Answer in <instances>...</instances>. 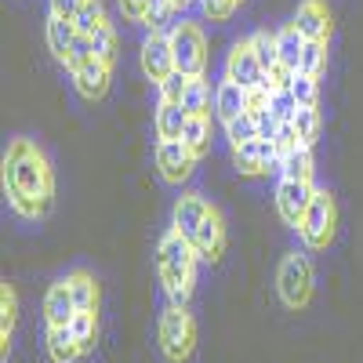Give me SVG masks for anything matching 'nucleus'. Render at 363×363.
I'll return each mask as SVG.
<instances>
[{
	"label": "nucleus",
	"instance_id": "obj_10",
	"mask_svg": "<svg viewBox=\"0 0 363 363\" xmlns=\"http://www.w3.org/2000/svg\"><path fill=\"white\" fill-rule=\"evenodd\" d=\"M225 244H229V233H225V218L218 207L207 211V218L200 222L196 236H193V247L200 255V262H218L225 255Z\"/></svg>",
	"mask_w": 363,
	"mask_h": 363
},
{
	"label": "nucleus",
	"instance_id": "obj_41",
	"mask_svg": "<svg viewBox=\"0 0 363 363\" xmlns=\"http://www.w3.org/2000/svg\"><path fill=\"white\" fill-rule=\"evenodd\" d=\"M240 4H244V0H240Z\"/></svg>",
	"mask_w": 363,
	"mask_h": 363
},
{
	"label": "nucleus",
	"instance_id": "obj_19",
	"mask_svg": "<svg viewBox=\"0 0 363 363\" xmlns=\"http://www.w3.org/2000/svg\"><path fill=\"white\" fill-rule=\"evenodd\" d=\"M73 40H77V26L73 22H66V18H48V48H51V55H55V62L58 66H69V51H73Z\"/></svg>",
	"mask_w": 363,
	"mask_h": 363
},
{
	"label": "nucleus",
	"instance_id": "obj_22",
	"mask_svg": "<svg viewBox=\"0 0 363 363\" xmlns=\"http://www.w3.org/2000/svg\"><path fill=\"white\" fill-rule=\"evenodd\" d=\"M277 48H280V62L298 73L301 69V51H306V37L298 33L294 22H287V26L277 29Z\"/></svg>",
	"mask_w": 363,
	"mask_h": 363
},
{
	"label": "nucleus",
	"instance_id": "obj_34",
	"mask_svg": "<svg viewBox=\"0 0 363 363\" xmlns=\"http://www.w3.org/2000/svg\"><path fill=\"white\" fill-rule=\"evenodd\" d=\"M186 87H189V77L182 73V69H174L167 80L157 84V102H178V106H182V95H186Z\"/></svg>",
	"mask_w": 363,
	"mask_h": 363
},
{
	"label": "nucleus",
	"instance_id": "obj_13",
	"mask_svg": "<svg viewBox=\"0 0 363 363\" xmlns=\"http://www.w3.org/2000/svg\"><path fill=\"white\" fill-rule=\"evenodd\" d=\"M291 22L306 40H330V29H335V18H330V8L323 0H301Z\"/></svg>",
	"mask_w": 363,
	"mask_h": 363
},
{
	"label": "nucleus",
	"instance_id": "obj_9",
	"mask_svg": "<svg viewBox=\"0 0 363 363\" xmlns=\"http://www.w3.org/2000/svg\"><path fill=\"white\" fill-rule=\"evenodd\" d=\"M225 77L236 80L240 87H255V84H262L265 69H262L258 55H255L251 37H247V40H236V44L229 48V55H225Z\"/></svg>",
	"mask_w": 363,
	"mask_h": 363
},
{
	"label": "nucleus",
	"instance_id": "obj_15",
	"mask_svg": "<svg viewBox=\"0 0 363 363\" xmlns=\"http://www.w3.org/2000/svg\"><path fill=\"white\" fill-rule=\"evenodd\" d=\"M73 316H77V298L69 291V280L62 277V280H55L44 294V320L51 327V323H73Z\"/></svg>",
	"mask_w": 363,
	"mask_h": 363
},
{
	"label": "nucleus",
	"instance_id": "obj_18",
	"mask_svg": "<svg viewBox=\"0 0 363 363\" xmlns=\"http://www.w3.org/2000/svg\"><path fill=\"white\" fill-rule=\"evenodd\" d=\"M244 95H247V87H240L236 80L222 77L218 87H215V116L222 120V124H229L233 116L244 113Z\"/></svg>",
	"mask_w": 363,
	"mask_h": 363
},
{
	"label": "nucleus",
	"instance_id": "obj_12",
	"mask_svg": "<svg viewBox=\"0 0 363 363\" xmlns=\"http://www.w3.org/2000/svg\"><path fill=\"white\" fill-rule=\"evenodd\" d=\"M73 77V87L77 95L87 99V102H102L106 91H109V80H113V66L102 62V58H91V62H84L80 69L69 73Z\"/></svg>",
	"mask_w": 363,
	"mask_h": 363
},
{
	"label": "nucleus",
	"instance_id": "obj_31",
	"mask_svg": "<svg viewBox=\"0 0 363 363\" xmlns=\"http://www.w3.org/2000/svg\"><path fill=\"white\" fill-rule=\"evenodd\" d=\"M269 113L277 124H291L294 113H298V99H294V91L291 87H280V91H272V99H269Z\"/></svg>",
	"mask_w": 363,
	"mask_h": 363
},
{
	"label": "nucleus",
	"instance_id": "obj_40",
	"mask_svg": "<svg viewBox=\"0 0 363 363\" xmlns=\"http://www.w3.org/2000/svg\"><path fill=\"white\" fill-rule=\"evenodd\" d=\"M120 11H124V18H128V22H145L149 0H120Z\"/></svg>",
	"mask_w": 363,
	"mask_h": 363
},
{
	"label": "nucleus",
	"instance_id": "obj_33",
	"mask_svg": "<svg viewBox=\"0 0 363 363\" xmlns=\"http://www.w3.org/2000/svg\"><path fill=\"white\" fill-rule=\"evenodd\" d=\"M291 91L298 106H320V77H309V73H294L291 80Z\"/></svg>",
	"mask_w": 363,
	"mask_h": 363
},
{
	"label": "nucleus",
	"instance_id": "obj_20",
	"mask_svg": "<svg viewBox=\"0 0 363 363\" xmlns=\"http://www.w3.org/2000/svg\"><path fill=\"white\" fill-rule=\"evenodd\" d=\"M66 280H69V291H73V298H77V313H99V298H102L99 280L91 277V272H84V269L69 272Z\"/></svg>",
	"mask_w": 363,
	"mask_h": 363
},
{
	"label": "nucleus",
	"instance_id": "obj_5",
	"mask_svg": "<svg viewBox=\"0 0 363 363\" xmlns=\"http://www.w3.org/2000/svg\"><path fill=\"white\" fill-rule=\"evenodd\" d=\"M335 225H338V207H335V196H330L327 189H316L306 218H301L298 225V236L301 244H306L309 251H327L330 244H335Z\"/></svg>",
	"mask_w": 363,
	"mask_h": 363
},
{
	"label": "nucleus",
	"instance_id": "obj_7",
	"mask_svg": "<svg viewBox=\"0 0 363 363\" xmlns=\"http://www.w3.org/2000/svg\"><path fill=\"white\" fill-rule=\"evenodd\" d=\"M196 153L182 142V138H160L157 142V171L164 182H171V186H182L193 171H196Z\"/></svg>",
	"mask_w": 363,
	"mask_h": 363
},
{
	"label": "nucleus",
	"instance_id": "obj_35",
	"mask_svg": "<svg viewBox=\"0 0 363 363\" xmlns=\"http://www.w3.org/2000/svg\"><path fill=\"white\" fill-rule=\"evenodd\" d=\"M91 44H95V58H102V62L113 66V58H116V29L106 22L99 26L95 33H91Z\"/></svg>",
	"mask_w": 363,
	"mask_h": 363
},
{
	"label": "nucleus",
	"instance_id": "obj_37",
	"mask_svg": "<svg viewBox=\"0 0 363 363\" xmlns=\"http://www.w3.org/2000/svg\"><path fill=\"white\" fill-rule=\"evenodd\" d=\"M269 99H272V91L265 87V84H255V87H247V95H244V113H265L269 109Z\"/></svg>",
	"mask_w": 363,
	"mask_h": 363
},
{
	"label": "nucleus",
	"instance_id": "obj_26",
	"mask_svg": "<svg viewBox=\"0 0 363 363\" xmlns=\"http://www.w3.org/2000/svg\"><path fill=\"white\" fill-rule=\"evenodd\" d=\"M291 124H294L301 145H316V138H320V109L316 106H298Z\"/></svg>",
	"mask_w": 363,
	"mask_h": 363
},
{
	"label": "nucleus",
	"instance_id": "obj_11",
	"mask_svg": "<svg viewBox=\"0 0 363 363\" xmlns=\"http://www.w3.org/2000/svg\"><path fill=\"white\" fill-rule=\"evenodd\" d=\"M142 69L145 77L160 84L174 73V51H171V33H149L142 40Z\"/></svg>",
	"mask_w": 363,
	"mask_h": 363
},
{
	"label": "nucleus",
	"instance_id": "obj_28",
	"mask_svg": "<svg viewBox=\"0 0 363 363\" xmlns=\"http://www.w3.org/2000/svg\"><path fill=\"white\" fill-rule=\"evenodd\" d=\"M222 128H225L229 145L236 149V145H244V142L258 138V116H255V113H240V116H233L229 124H222Z\"/></svg>",
	"mask_w": 363,
	"mask_h": 363
},
{
	"label": "nucleus",
	"instance_id": "obj_29",
	"mask_svg": "<svg viewBox=\"0 0 363 363\" xmlns=\"http://www.w3.org/2000/svg\"><path fill=\"white\" fill-rule=\"evenodd\" d=\"M109 18H106V8H102V0H84V8L77 11V18H73V26H77V33H95L99 26H106Z\"/></svg>",
	"mask_w": 363,
	"mask_h": 363
},
{
	"label": "nucleus",
	"instance_id": "obj_38",
	"mask_svg": "<svg viewBox=\"0 0 363 363\" xmlns=\"http://www.w3.org/2000/svg\"><path fill=\"white\" fill-rule=\"evenodd\" d=\"M277 153H280V160L287 157V153H294V149L301 145V138H298V131H294V124H280V131H277Z\"/></svg>",
	"mask_w": 363,
	"mask_h": 363
},
{
	"label": "nucleus",
	"instance_id": "obj_39",
	"mask_svg": "<svg viewBox=\"0 0 363 363\" xmlns=\"http://www.w3.org/2000/svg\"><path fill=\"white\" fill-rule=\"evenodd\" d=\"M80 8H84V0H51V15L55 18H66V22H73Z\"/></svg>",
	"mask_w": 363,
	"mask_h": 363
},
{
	"label": "nucleus",
	"instance_id": "obj_1",
	"mask_svg": "<svg viewBox=\"0 0 363 363\" xmlns=\"http://www.w3.org/2000/svg\"><path fill=\"white\" fill-rule=\"evenodd\" d=\"M0 178H4V196L11 211L26 222H40L51 200H55V171L44 157V149L33 138H8L4 160H0Z\"/></svg>",
	"mask_w": 363,
	"mask_h": 363
},
{
	"label": "nucleus",
	"instance_id": "obj_32",
	"mask_svg": "<svg viewBox=\"0 0 363 363\" xmlns=\"http://www.w3.org/2000/svg\"><path fill=\"white\" fill-rule=\"evenodd\" d=\"M323 66H327V40H306V51H301V69L298 73L320 77Z\"/></svg>",
	"mask_w": 363,
	"mask_h": 363
},
{
	"label": "nucleus",
	"instance_id": "obj_4",
	"mask_svg": "<svg viewBox=\"0 0 363 363\" xmlns=\"http://www.w3.org/2000/svg\"><path fill=\"white\" fill-rule=\"evenodd\" d=\"M313 287H316V272H313V262L306 255H284L280 269H277V294L287 309H306L313 301Z\"/></svg>",
	"mask_w": 363,
	"mask_h": 363
},
{
	"label": "nucleus",
	"instance_id": "obj_3",
	"mask_svg": "<svg viewBox=\"0 0 363 363\" xmlns=\"http://www.w3.org/2000/svg\"><path fill=\"white\" fill-rule=\"evenodd\" d=\"M157 342H160V352L167 363H186L193 352H196V320L186 306H171L164 309L160 316V327H157Z\"/></svg>",
	"mask_w": 363,
	"mask_h": 363
},
{
	"label": "nucleus",
	"instance_id": "obj_25",
	"mask_svg": "<svg viewBox=\"0 0 363 363\" xmlns=\"http://www.w3.org/2000/svg\"><path fill=\"white\" fill-rule=\"evenodd\" d=\"M182 142H186L196 160H203L211 153V113H200V116H189L186 131H182Z\"/></svg>",
	"mask_w": 363,
	"mask_h": 363
},
{
	"label": "nucleus",
	"instance_id": "obj_6",
	"mask_svg": "<svg viewBox=\"0 0 363 363\" xmlns=\"http://www.w3.org/2000/svg\"><path fill=\"white\" fill-rule=\"evenodd\" d=\"M171 51H174V69L186 77H207V37L196 22H174L171 29Z\"/></svg>",
	"mask_w": 363,
	"mask_h": 363
},
{
	"label": "nucleus",
	"instance_id": "obj_30",
	"mask_svg": "<svg viewBox=\"0 0 363 363\" xmlns=\"http://www.w3.org/2000/svg\"><path fill=\"white\" fill-rule=\"evenodd\" d=\"M251 44H255V55H258L265 73L280 62V48H277V33H272V29H258V33L251 37Z\"/></svg>",
	"mask_w": 363,
	"mask_h": 363
},
{
	"label": "nucleus",
	"instance_id": "obj_24",
	"mask_svg": "<svg viewBox=\"0 0 363 363\" xmlns=\"http://www.w3.org/2000/svg\"><path fill=\"white\" fill-rule=\"evenodd\" d=\"M313 171H316L313 145H298L294 153H287L280 160V178H291V182H306V178H313Z\"/></svg>",
	"mask_w": 363,
	"mask_h": 363
},
{
	"label": "nucleus",
	"instance_id": "obj_36",
	"mask_svg": "<svg viewBox=\"0 0 363 363\" xmlns=\"http://www.w3.org/2000/svg\"><path fill=\"white\" fill-rule=\"evenodd\" d=\"M236 8H240V0H200V11H203V18H211V22L233 18Z\"/></svg>",
	"mask_w": 363,
	"mask_h": 363
},
{
	"label": "nucleus",
	"instance_id": "obj_16",
	"mask_svg": "<svg viewBox=\"0 0 363 363\" xmlns=\"http://www.w3.org/2000/svg\"><path fill=\"white\" fill-rule=\"evenodd\" d=\"M44 342H48L51 363H73L77 356H84V352H80V342H77V335H73L69 323H51L48 335H44Z\"/></svg>",
	"mask_w": 363,
	"mask_h": 363
},
{
	"label": "nucleus",
	"instance_id": "obj_17",
	"mask_svg": "<svg viewBox=\"0 0 363 363\" xmlns=\"http://www.w3.org/2000/svg\"><path fill=\"white\" fill-rule=\"evenodd\" d=\"M15 323H18V291L11 284H0V359L4 363L15 338Z\"/></svg>",
	"mask_w": 363,
	"mask_h": 363
},
{
	"label": "nucleus",
	"instance_id": "obj_8",
	"mask_svg": "<svg viewBox=\"0 0 363 363\" xmlns=\"http://www.w3.org/2000/svg\"><path fill=\"white\" fill-rule=\"evenodd\" d=\"M316 196V182L306 178V182H291V178H280V186H277V215L284 225L298 229L301 218H306V211Z\"/></svg>",
	"mask_w": 363,
	"mask_h": 363
},
{
	"label": "nucleus",
	"instance_id": "obj_14",
	"mask_svg": "<svg viewBox=\"0 0 363 363\" xmlns=\"http://www.w3.org/2000/svg\"><path fill=\"white\" fill-rule=\"evenodd\" d=\"M211 207H215V203H211L207 196H200V193H182L174 200V211H171V229H178L182 236L193 240Z\"/></svg>",
	"mask_w": 363,
	"mask_h": 363
},
{
	"label": "nucleus",
	"instance_id": "obj_21",
	"mask_svg": "<svg viewBox=\"0 0 363 363\" xmlns=\"http://www.w3.org/2000/svg\"><path fill=\"white\" fill-rule=\"evenodd\" d=\"M153 124H157V138H182V131L189 124V113L178 102H157Z\"/></svg>",
	"mask_w": 363,
	"mask_h": 363
},
{
	"label": "nucleus",
	"instance_id": "obj_27",
	"mask_svg": "<svg viewBox=\"0 0 363 363\" xmlns=\"http://www.w3.org/2000/svg\"><path fill=\"white\" fill-rule=\"evenodd\" d=\"M69 327H73V335L80 342V352L84 356L95 352V342H99V313H77Z\"/></svg>",
	"mask_w": 363,
	"mask_h": 363
},
{
	"label": "nucleus",
	"instance_id": "obj_2",
	"mask_svg": "<svg viewBox=\"0 0 363 363\" xmlns=\"http://www.w3.org/2000/svg\"><path fill=\"white\" fill-rule=\"evenodd\" d=\"M196 262H200V255H196L189 236H182L178 229H167L160 236L157 272H160V284H164V291L174 306H189L193 284H196Z\"/></svg>",
	"mask_w": 363,
	"mask_h": 363
},
{
	"label": "nucleus",
	"instance_id": "obj_23",
	"mask_svg": "<svg viewBox=\"0 0 363 363\" xmlns=\"http://www.w3.org/2000/svg\"><path fill=\"white\" fill-rule=\"evenodd\" d=\"M182 109H186L189 116L215 113V95H211L207 77H189V87H186V95H182Z\"/></svg>",
	"mask_w": 363,
	"mask_h": 363
}]
</instances>
